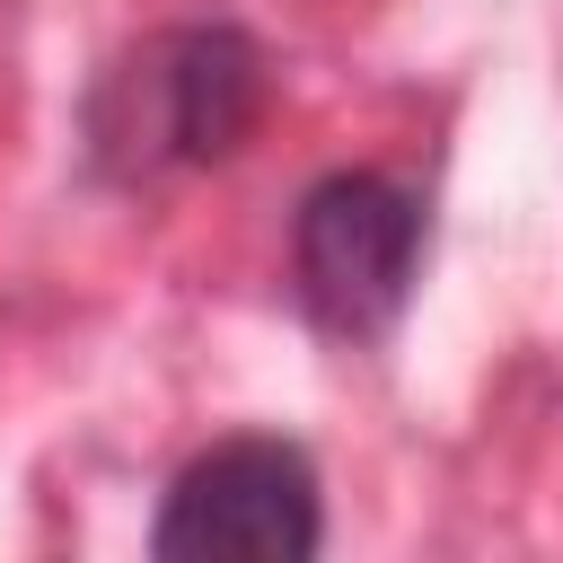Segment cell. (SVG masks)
Returning <instances> with one entry per match:
<instances>
[{"label":"cell","instance_id":"cell-1","mask_svg":"<svg viewBox=\"0 0 563 563\" xmlns=\"http://www.w3.org/2000/svg\"><path fill=\"white\" fill-rule=\"evenodd\" d=\"M273 106V62L229 18H185L141 35L88 97V150L114 185L220 167L255 141Z\"/></svg>","mask_w":563,"mask_h":563},{"label":"cell","instance_id":"cell-2","mask_svg":"<svg viewBox=\"0 0 563 563\" xmlns=\"http://www.w3.org/2000/svg\"><path fill=\"white\" fill-rule=\"evenodd\" d=\"M422 194L387 167H334L299 194L290 211V282H299V308L343 334V343H369L405 317L413 299V273H422Z\"/></svg>","mask_w":563,"mask_h":563},{"label":"cell","instance_id":"cell-3","mask_svg":"<svg viewBox=\"0 0 563 563\" xmlns=\"http://www.w3.org/2000/svg\"><path fill=\"white\" fill-rule=\"evenodd\" d=\"M150 545L167 563H308L325 545V484L299 440L238 431L176 466Z\"/></svg>","mask_w":563,"mask_h":563}]
</instances>
